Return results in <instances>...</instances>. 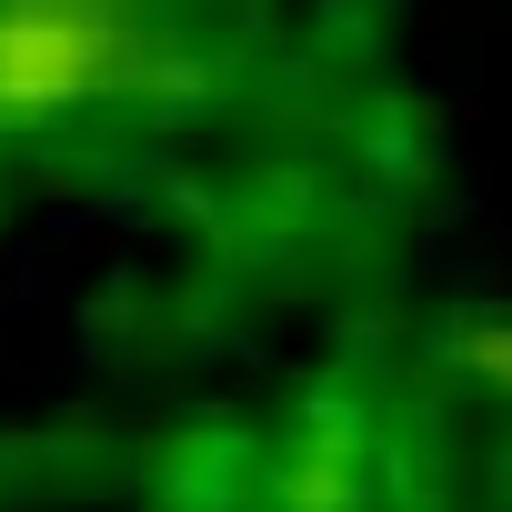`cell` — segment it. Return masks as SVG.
Returning a JSON list of instances; mask_svg holds the SVG:
<instances>
[{"mask_svg":"<svg viewBox=\"0 0 512 512\" xmlns=\"http://www.w3.org/2000/svg\"><path fill=\"white\" fill-rule=\"evenodd\" d=\"M111 31L61 11V0H11L0 11V121H21V111H71L101 71H111Z\"/></svg>","mask_w":512,"mask_h":512,"instance_id":"obj_1","label":"cell"}]
</instances>
